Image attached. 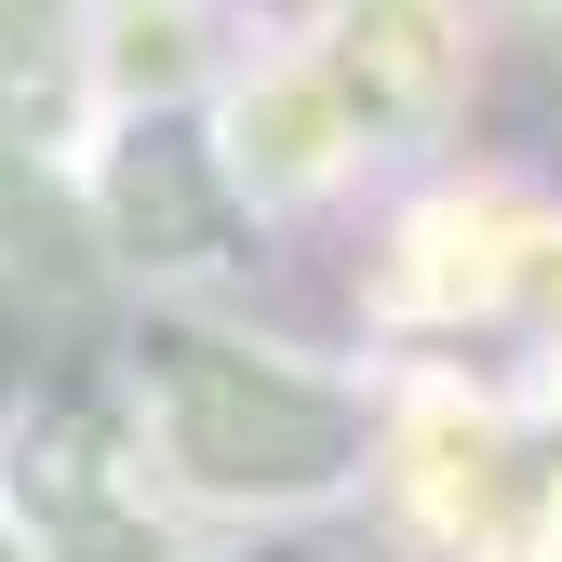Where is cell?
I'll list each match as a JSON object with an SVG mask.
<instances>
[{
	"mask_svg": "<svg viewBox=\"0 0 562 562\" xmlns=\"http://www.w3.org/2000/svg\"><path fill=\"white\" fill-rule=\"evenodd\" d=\"M81 215L94 241L134 268V281H215L255 255V215L241 188L215 161V134H201V108H148V121H94L81 148Z\"/></svg>",
	"mask_w": 562,
	"mask_h": 562,
	"instance_id": "2",
	"label": "cell"
},
{
	"mask_svg": "<svg viewBox=\"0 0 562 562\" xmlns=\"http://www.w3.org/2000/svg\"><path fill=\"white\" fill-rule=\"evenodd\" d=\"M201 134H215L241 215H295V201H322L348 161H362V134H348V108L322 94L308 41L295 54H241L228 81H215V108H201Z\"/></svg>",
	"mask_w": 562,
	"mask_h": 562,
	"instance_id": "4",
	"label": "cell"
},
{
	"mask_svg": "<svg viewBox=\"0 0 562 562\" xmlns=\"http://www.w3.org/2000/svg\"><path fill=\"white\" fill-rule=\"evenodd\" d=\"M94 27L108 0H0V161L81 175L94 148Z\"/></svg>",
	"mask_w": 562,
	"mask_h": 562,
	"instance_id": "5",
	"label": "cell"
},
{
	"mask_svg": "<svg viewBox=\"0 0 562 562\" xmlns=\"http://www.w3.org/2000/svg\"><path fill=\"white\" fill-rule=\"evenodd\" d=\"M14 175H27V161H0V201H14Z\"/></svg>",
	"mask_w": 562,
	"mask_h": 562,
	"instance_id": "6",
	"label": "cell"
},
{
	"mask_svg": "<svg viewBox=\"0 0 562 562\" xmlns=\"http://www.w3.org/2000/svg\"><path fill=\"white\" fill-rule=\"evenodd\" d=\"M121 415H134V442H148V469L175 482V496L228 509V522H308L375 456L348 375H322V362H295V348L188 308V295H161L121 335Z\"/></svg>",
	"mask_w": 562,
	"mask_h": 562,
	"instance_id": "1",
	"label": "cell"
},
{
	"mask_svg": "<svg viewBox=\"0 0 562 562\" xmlns=\"http://www.w3.org/2000/svg\"><path fill=\"white\" fill-rule=\"evenodd\" d=\"M308 67H322V94L348 108L362 148H429L469 94V41H456L442 0H335Z\"/></svg>",
	"mask_w": 562,
	"mask_h": 562,
	"instance_id": "3",
	"label": "cell"
}]
</instances>
